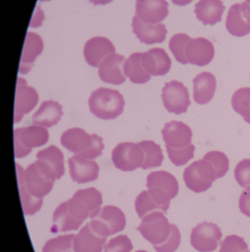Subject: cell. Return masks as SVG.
Segmentation results:
<instances>
[{"label":"cell","instance_id":"29","mask_svg":"<svg viewBox=\"0 0 250 252\" xmlns=\"http://www.w3.org/2000/svg\"><path fill=\"white\" fill-rule=\"evenodd\" d=\"M227 31L236 37H243L250 32V23L245 19L242 10V4L236 3L229 9L226 19Z\"/></svg>","mask_w":250,"mask_h":252},{"label":"cell","instance_id":"44","mask_svg":"<svg viewBox=\"0 0 250 252\" xmlns=\"http://www.w3.org/2000/svg\"><path fill=\"white\" fill-rule=\"evenodd\" d=\"M171 1L176 5L186 6L191 3L193 0H171Z\"/></svg>","mask_w":250,"mask_h":252},{"label":"cell","instance_id":"3","mask_svg":"<svg viewBox=\"0 0 250 252\" xmlns=\"http://www.w3.org/2000/svg\"><path fill=\"white\" fill-rule=\"evenodd\" d=\"M146 187L151 197L165 214L169 208L171 200L175 198L179 192L178 181L175 176L164 170L152 172L148 176Z\"/></svg>","mask_w":250,"mask_h":252},{"label":"cell","instance_id":"41","mask_svg":"<svg viewBox=\"0 0 250 252\" xmlns=\"http://www.w3.org/2000/svg\"><path fill=\"white\" fill-rule=\"evenodd\" d=\"M132 249L129 238L125 235H120L109 241L104 247V252H130Z\"/></svg>","mask_w":250,"mask_h":252},{"label":"cell","instance_id":"21","mask_svg":"<svg viewBox=\"0 0 250 252\" xmlns=\"http://www.w3.org/2000/svg\"><path fill=\"white\" fill-rule=\"evenodd\" d=\"M115 53L113 44L104 37H94L87 41L84 48L86 62L93 67H97L100 62L109 55Z\"/></svg>","mask_w":250,"mask_h":252},{"label":"cell","instance_id":"10","mask_svg":"<svg viewBox=\"0 0 250 252\" xmlns=\"http://www.w3.org/2000/svg\"><path fill=\"white\" fill-rule=\"evenodd\" d=\"M112 159L115 167L119 170L133 171L143 166L144 153L138 143L123 142L114 148Z\"/></svg>","mask_w":250,"mask_h":252},{"label":"cell","instance_id":"17","mask_svg":"<svg viewBox=\"0 0 250 252\" xmlns=\"http://www.w3.org/2000/svg\"><path fill=\"white\" fill-rule=\"evenodd\" d=\"M215 56V49L211 41L202 37L191 38L186 48L188 62L198 66L209 64Z\"/></svg>","mask_w":250,"mask_h":252},{"label":"cell","instance_id":"2","mask_svg":"<svg viewBox=\"0 0 250 252\" xmlns=\"http://www.w3.org/2000/svg\"><path fill=\"white\" fill-rule=\"evenodd\" d=\"M125 101L118 90L99 88L93 92L89 99L90 112L104 121L113 120L124 112Z\"/></svg>","mask_w":250,"mask_h":252},{"label":"cell","instance_id":"1","mask_svg":"<svg viewBox=\"0 0 250 252\" xmlns=\"http://www.w3.org/2000/svg\"><path fill=\"white\" fill-rule=\"evenodd\" d=\"M165 213L156 211L142 219L137 230L157 252H175L181 244L180 229L170 223Z\"/></svg>","mask_w":250,"mask_h":252},{"label":"cell","instance_id":"25","mask_svg":"<svg viewBox=\"0 0 250 252\" xmlns=\"http://www.w3.org/2000/svg\"><path fill=\"white\" fill-rule=\"evenodd\" d=\"M225 7L221 0H199L195 4L194 13L204 25L211 26L221 22Z\"/></svg>","mask_w":250,"mask_h":252},{"label":"cell","instance_id":"33","mask_svg":"<svg viewBox=\"0 0 250 252\" xmlns=\"http://www.w3.org/2000/svg\"><path fill=\"white\" fill-rule=\"evenodd\" d=\"M203 159L212 164L217 173V179L224 177L230 168L228 157L221 151H210L204 156Z\"/></svg>","mask_w":250,"mask_h":252},{"label":"cell","instance_id":"34","mask_svg":"<svg viewBox=\"0 0 250 252\" xmlns=\"http://www.w3.org/2000/svg\"><path fill=\"white\" fill-rule=\"evenodd\" d=\"M191 39L186 33H177L171 37L169 41V49L176 60L182 64L188 63L186 56V48L188 42Z\"/></svg>","mask_w":250,"mask_h":252},{"label":"cell","instance_id":"32","mask_svg":"<svg viewBox=\"0 0 250 252\" xmlns=\"http://www.w3.org/2000/svg\"><path fill=\"white\" fill-rule=\"evenodd\" d=\"M232 106L235 112L250 124V88L239 89L232 97Z\"/></svg>","mask_w":250,"mask_h":252},{"label":"cell","instance_id":"16","mask_svg":"<svg viewBox=\"0 0 250 252\" xmlns=\"http://www.w3.org/2000/svg\"><path fill=\"white\" fill-rule=\"evenodd\" d=\"M94 133L90 134L79 127H74L62 133L61 143L75 155L84 158L91 149L94 142Z\"/></svg>","mask_w":250,"mask_h":252},{"label":"cell","instance_id":"39","mask_svg":"<svg viewBox=\"0 0 250 252\" xmlns=\"http://www.w3.org/2000/svg\"><path fill=\"white\" fill-rule=\"evenodd\" d=\"M248 245L245 239L236 235H229L221 242L219 252H246Z\"/></svg>","mask_w":250,"mask_h":252},{"label":"cell","instance_id":"46","mask_svg":"<svg viewBox=\"0 0 250 252\" xmlns=\"http://www.w3.org/2000/svg\"><path fill=\"white\" fill-rule=\"evenodd\" d=\"M147 252L143 251V250H140V251H137V252Z\"/></svg>","mask_w":250,"mask_h":252},{"label":"cell","instance_id":"13","mask_svg":"<svg viewBox=\"0 0 250 252\" xmlns=\"http://www.w3.org/2000/svg\"><path fill=\"white\" fill-rule=\"evenodd\" d=\"M162 135L166 149L181 150L191 144L193 133L184 123L172 121L164 126Z\"/></svg>","mask_w":250,"mask_h":252},{"label":"cell","instance_id":"14","mask_svg":"<svg viewBox=\"0 0 250 252\" xmlns=\"http://www.w3.org/2000/svg\"><path fill=\"white\" fill-rule=\"evenodd\" d=\"M38 101V93L35 89L29 87L24 78H18L15 99V124L20 122L24 115L30 113L36 106Z\"/></svg>","mask_w":250,"mask_h":252},{"label":"cell","instance_id":"31","mask_svg":"<svg viewBox=\"0 0 250 252\" xmlns=\"http://www.w3.org/2000/svg\"><path fill=\"white\" fill-rule=\"evenodd\" d=\"M138 144L144 153V162L142 166L143 170L155 168L162 165L164 156L160 145L151 140L142 141Z\"/></svg>","mask_w":250,"mask_h":252},{"label":"cell","instance_id":"22","mask_svg":"<svg viewBox=\"0 0 250 252\" xmlns=\"http://www.w3.org/2000/svg\"><path fill=\"white\" fill-rule=\"evenodd\" d=\"M132 28L138 39L146 44L162 43L168 33L166 27L163 24L149 25L142 22L136 16L133 18Z\"/></svg>","mask_w":250,"mask_h":252},{"label":"cell","instance_id":"27","mask_svg":"<svg viewBox=\"0 0 250 252\" xmlns=\"http://www.w3.org/2000/svg\"><path fill=\"white\" fill-rule=\"evenodd\" d=\"M63 115L62 106L58 102L47 100L41 103V106L32 116L34 125L50 127L56 125Z\"/></svg>","mask_w":250,"mask_h":252},{"label":"cell","instance_id":"18","mask_svg":"<svg viewBox=\"0 0 250 252\" xmlns=\"http://www.w3.org/2000/svg\"><path fill=\"white\" fill-rule=\"evenodd\" d=\"M125 58L113 53L105 58L99 65L98 75L103 82L114 85H121L125 81L124 72Z\"/></svg>","mask_w":250,"mask_h":252},{"label":"cell","instance_id":"40","mask_svg":"<svg viewBox=\"0 0 250 252\" xmlns=\"http://www.w3.org/2000/svg\"><path fill=\"white\" fill-rule=\"evenodd\" d=\"M235 179L242 188L250 187V158L243 159L236 165L234 170Z\"/></svg>","mask_w":250,"mask_h":252},{"label":"cell","instance_id":"28","mask_svg":"<svg viewBox=\"0 0 250 252\" xmlns=\"http://www.w3.org/2000/svg\"><path fill=\"white\" fill-rule=\"evenodd\" d=\"M83 222L77 220L69 213L67 201L62 203L55 210L53 214V226L50 231L53 233L78 230Z\"/></svg>","mask_w":250,"mask_h":252},{"label":"cell","instance_id":"6","mask_svg":"<svg viewBox=\"0 0 250 252\" xmlns=\"http://www.w3.org/2000/svg\"><path fill=\"white\" fill-rule=\"evenodd\" d=\"M183 179L188 189L200 193L212 187L217 179V173L212 164L202 158L185 169Z\"/></svg>","mask_w":250,"mask_h":252},{"label":"cell","instance_id":"4","mask_svg":"<svg viewBox=\"0 0 250 252\" xmlns=\"http://www.w3.org/2000/svg\"><path fill=\"white\" fill-rule=\"evenodd\" d=\"M103 203L101 192L94 188L80 189L68 200L69 213L77 220L84 223L87 219H93L100 211Z\"/></svg>","mask_w":250,"mask_h":252},{"label":"cell","instance_id":"37","mask_svg":"<svg viewBox=\"0 0 250 252\" xmlns=\"http://www.w3.org/2000/svg\"><path fill=\"white\" fill-rule=\"evenodd\" d=\"M19 189L24 214L25 216H32L36 213L42 206L43 199L34 198L20 185H19Z\"/></svg>","mask_w":250,"mask_h":252},{"label":"cell","instance_id":"12","mask_svg":"<svg viewBox=\"0 0 250 252\" xmlns=\"http://www.w3.org/2000/svg\"><path fill=\"white\" fill-rule=\"evenodd\" d=\"M35 161L39 170L53 180L61 179L64 174L63 155L61 150L54 145L38 151Z\"/></svg>","mask_w":250,"mask_h":252},{"label":"cell","instance_id":"9","mask_svg":"<svg viewBox=\"0 0 250 252\" xmlns=\"http://www.w3.org/2000/svg\"><path fill=\"white\" fill-rule=\"evenodd\" d=\"M162 99L167 111L177 115L186 113L191 103L188 89L176 80L165 84L162 89Z\"/></svg>","mask_w":250,"mask_h":252},{"label":"cell","instance_id":"19","mask_svg":"<svg viewBox=\"0 0 250 252\" xmlns=\"http://www.w3.org/2000/svg\"><path fill=\"white\" fill-rule=\"evenodd\" d=\"M68 164L71 178L76 183L93 182L98 177L99 166L93 160L74 155L69 158Z\"/></svg>","mask_w":250,"mask_h":252},{"label":"cell","instance_id":"24","mask_svg":"<svg viewBox=\"0 0 250 252\" xmlns=\"http://www.w3.org/2000/svg\"><path fill=\"white\" fill-rule=\"evenodd\" d=\"M106 238L99 236L92 229L90 223L81 229L73 240L75 252H102Z\"/></svg>","mask_w":250,"mask_h":252},{"label":"cell","instance_id":"45","mask_svg":"<svg viewBox=\"0 0 250 252\" xmlns=\"http://www.w3.org/2000/svg\"><path fill=\"white\" fill-rule=\"evenodd\" d=\"M94 4H106L111 2L112 0H90Z\"/></svg>","mask_w":250,"mask_h":252},{"label":"cell","instance_id":"48","mask_svg":"<svg viewBox=\"0 0 250 252\" xmlns=\"http://www.w3.org/2000/svg\"></svg>","mask_w":250,"mask_h":252},{"label":"cell","instance_id":"20","mask_svg":"<svg viewBox=\"0 0 250 252\" xmlns=\"http://www.w3.org/2000/svg\"><path fill=\"white\" fill-rule=\"evenodd\" d=\"M142 63L149 75L163 76L169 72L172 62L164 49L156 47L143 53Z\"/></svg>","mask_w":250,"mask_h":252},{"label":"cell","instance_id":"5","mask_svg":"<svg viewBox=\"0 0 250 252\" xmlns=\"http://www.w3.org/2000/svg\"><path fill=\"white\" fill-rule=\"evenodd\" d=\"M18 184L34 198L43 199L52 190L55 181L46 176L35 162L25 170L16 164Z\"/></svg>","mask_w":250,"mask_h":252},{"label":"cell","instance_id":"35","mask_svg":"<svg viewBox=\"0 0 250 252\" xmlns=\"http://www.w3.org/2000/svg\"><path fill=\"white\" fill-rule=\"evenodd\" d=\"M135 210L139 218L141 219L154 212H162L160 207L151 197L148 190L143 191L136 198Z\"/></svg>","mask_w":250,"mask_h":252},{"label":"cell","instance_id":"38","mask_svg":"<svg viewBox=\"0 0 250 252\" xmlns=\"http://www.w3.org/2000/svg\"><path fill=\"white\" fill-rule=\"evenodd\" d=\"M166 151L171 162L177 167H180L187 164L194 157L195 146L193 144H190L184 149H166Z\"/></svg>","mask_w":250,"mask_h":252},{"label":"cell","instance_id":"47","mask_svg":"<svg viewBox=\"0 0 250 252\" xmlns=\"http://www.w3.org/2000/svg\"><path fill=\"white\" fill-rule=\"evenodd\" d=\"M40 1H48V0H40Z\"/></svg>","mask_w":250,"mask_h":252},{"label":"cell","instance_id":"43","mask_svg":"<svg viewBox=\"0 0 250 252\" xmlns=\"http://www.w3.org/2000/svg\"><path fill=\"white\" fill-rule=\"evenodd\" d=\"M242 10L245 19L250 23V0H245L242 3Z\"/></svg>","mask_w":250,"mask_h":252},{"label":"cell","instance_id":"7","mask_svg":"<svg viewBox=\"0 0 250 252\" xmlns=\"http://www.w3.org/2000/svg\"><path fill=\"white\" fill-rule=\"evenodd\" d=\"M125 223V215L122 210L114 206H106L91 219L90 225L99 236L107 238L124 230Z\"/></svg>","mask_w":250,"mask_h":252},{"label":"cell","instance_id":"42","mask_svg":"<svg viewBox=\"0 0 250 252\" xmlns=\"http://www.w3.org/2000/svg\"><path fill=\"white\" fill-rule=\"evenodd\" d=\"M239 209L242 213L250 218V187L246 188L241 195Z\"/></svg>","mask_w":250,"mask_h":252},{"label":"cell","instance_id":"26","mask_svg":"<svg viewBox=\"0 0 250 252\" xmlns=\"http://www.w3.org/2000/svg\"><path fill=\"white\" fill-rule=\"evenodd\" d=\"M43 47L44 44L39 35L34 32H28L21 58L19 73L25 75L31 70L35 59L42 52Z\"/></svg>","mask_w":250,"mask_h":252},{"label":"cell","instance_id":"30","mask_svg":"<svg viewBox=\"0 0 250 252\" xmlns=\"http://www.w3.org/2000/svg\"><path fill=\"white\" fill-rule=\"evenodd\" d=\"M142 56V53H133L124 62V75L128 77L133 84H146L151 79V75L146 72L143 67Z\"/></svg>","mask_w":250,"mask_h":252},{"label":"cell","instance_id":"11","mask_svg":"<svg viewBox=\"0 0 250 252\" xmlns=\"http://www.w3.org/2000/svg\"><path fill=\"white\" fill-rule=\"evenodd\" d=\"M222 238L221 229L214 223L205 221L192 229L190 244L199 252L216 251Z\"/></svg>","mask_w":250,"mask_h":252},{"label":"cell","instance_id":"23","mask_svg":"<svg viewBox=\"0 0 250 252\" xmlns=\"http://www.w3.org/2000/svg\"><path fill=\"white\" fill-rule=\"evenodd\" d=\"M193 100L199 105L210 103L217 90V79L214 74L203 72L193 80Z\"/></svg>","mask_w":250,"mask_h":252},{"label":"cell","instance_id":"15","mask_svg":"<svg viewBox=\"0 0 250 252\" xmlns=\"http://www.w3.org/2000/svg\"><path fill=\"white\" fill-rule=\"evenodd\" d=\"M168 2L165 0H137L136 15L142 22L156 25L168 16Z\"/></svg>","mask_w":250,"mask_h":252},{"label":"cell","instance_id":"8","mask_svg":"<svg viewBox=\"0 0 250 252\" xmlns=\"http://www.w3.org/2000/svg\"><path fill=\"white\" fill-rule=\"evenodd\" d=\"M49 133L42 126H32L14 130V154L17 158L28 156L33 148L47 143Z\"/></svg>","mask_w":250,"mask_h":252},{"label":"cell","instance_id":"36","mask_svg":"<svg viewBox=\"0 0 250 252\" xmlns=\"http://www.w3.org/2000/svg\"><path fill=\"white\" fill-rule=\"evenodd\" d=\"M74 235H62L46 243L42 252H75L73 248Z\"/></svg>","mask_w":250,"mask_h":252}]
</instances>
